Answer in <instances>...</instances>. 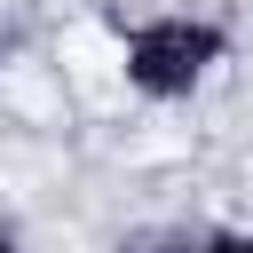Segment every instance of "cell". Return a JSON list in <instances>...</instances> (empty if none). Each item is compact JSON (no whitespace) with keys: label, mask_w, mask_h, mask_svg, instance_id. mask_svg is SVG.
<instances>
[{"label":"cell","mask_w":253,"mask_h":253,"mask_svg":"<svg viewBox=\"0 0 253 253\" xmlns=\"http://www.w3.org/2000/svg\"><path fill=\"white\" fill-rule=\"evenodd\" d=\"M119 63H126V87H134V95H150V103H182V95H198V87L229 63V32H221L213 16L158 8V16L126 24Z\"/></svg>","instance_id":"cell-1"},{"label":"cell","mask_w":253,"mask_h":253,"mask_svg":"<svg viewBox=\"0 0 253 253\" xmlns=\"http://www.w3.org/2000/svg\"><path fill=\"white\" fill-rule=\"evenodd\" d=\"M198 253H253V229H198Z\"/></svg>","instance_id":"cell-3"},{"label":"cell","mask_w":253,"mask_h":253,"mask_svg":"<svg viewBox=\"0 0 253 253\" xmlns=\"http://www.w3.org/2000/svg\"><path fill=\"white\" fill-rule=\"evenodd\" d=\"M0 253H24V237H16V229H8V221H0Z\"/></svg>","instance_id":"cell-4"},{"label":"cell","mask_w":253,"mask_h":253,"mask_svg":"<svg viewBox=\"0 0 253 253\" xmlns=\"http://www.w3.org/2000/svg\"><path fill=\"white\" fill-rule=\"evenodd\" d=\"M119 253H198V237L190 229H126Z\"/></svg>","instance_id":"cell-2"},{"label":"cell","mask_w":253,"mask_h":253,"mask_svg":"<svg viewBox=\"0 0 253 253\" xmlns=\"http://www.w3.org/2000/svg\"><path fill=\"white\" fill-rule=\"evenodd\" d=\"M0 63H8V47H0Z\"/></svg>","instance_id":"cell-5"}]
</instances>
